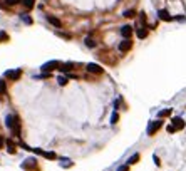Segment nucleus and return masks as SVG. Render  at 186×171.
I'll use <instances>...</instances> for the list:
<instances>
[{
	"label": "nucleus",
	"instance_id": "obj_26",
	"mask_svg": "<svg viewBox=\"0 0 186 171\" xmlns=\"http://www.w3.org/2000/svg\"><path fill=\"white\" fill-rule=\"evenodd\" d=\"M117 171H129V168H127V166H121V168H119Z\"/></svg>",
	"mask_w": 186,
	"mask_h": 171
},
{
	"label": "nucleus",
	"instance_id": "obj_2",
	"mask_svg": "<svg viewBox=\"0 0 186 171\" xmlns=\"http://www.w3.org/2000/svg\"><path fill=\"white\" fill-rule=\"evenodd\" d=\"M161 126H163V121H153V123L149 124V128H148V134L153 136Z\"/></svg>",
	"mask_w": 186,
	"mask_h": 171
},
{
	"label": "nucleus",
	"instance_id": "obj_1",
	"mask_svg": "<svg viewBox=\"0 0 186 171\" xmlns=\"http://www.w3.org/2000/svg\"><path fill=\"white\" fill-rule=\"evenodd\" d=\"M5 124H7V128H9L15 136H20V123H19L17 116H7Z\"/></svg>",
	"mask_w": 186,
	"mask_h": 171
},
{
	"label": "nucleus",
	"instance_id": "obj_13",
	"mask_svg": "<svg viewBox=\"0 0 186 171\" xmlns=\"http://www.w3.org/2000/svg\"><path fill=\"white\" fill-rule=\"evenodd\" d=\"M60 72H67V70H71L72 69V64H64V65H60Z\"/></svg>",
	"mask_w": 186,
	"mask_h": 171
},
{
	"label": "nucleus",
	"instance_id": "obj_21",
	"mask_svg": "<svg viewBox=\"0 0 186 171\" xmlns=\"http://www.w3.org/2000/svg\"><path fill=\"white\" fill-rule=\"evenodd\" d=\"M124 15H126V17H133V15H134V10H127V12H124Z\"/></svg>",
	"mask_w": 186,
	"mask_h": 171
},
{
	"label": "nucleus",
	"instance_id": "obj_8",
	"mask_svg": "<svg viewBox=\"0 0 186 171\" xmlns=\"http://www.w3.org/2000/svg\"><path fill=\"white\" fill-rule=\"evenodd\" d=\"M173 126H175L176 129H183L184 128V121L181 118H173Z\"/></svg>",
	"mask_w": 186,
	"mask_h": 171
},
{
	"label": "nucleus",
	"instance_id": "obj_23",
	"mask_svg": "<svg viewBox=\"0 0 186 171\" xmlns=\"http://www.w3.org/2000/svg\"><path fill=\"white\" fill-rule=\"evenodd\" d=\"M175 131H176L175 126H168V133H175Z\"/></svg>",
	"mask_w": 186,
	"mask_h": 171
},
{
	"label": "nucleus",
	"instance_id": "obj_14",
	"mask_svg": "<svg viewBox=\"0 0 186 171\" xmlns=\"http://www.w3.org/2000/svg\"><path fill=\"white\" fill-rule=\"evenodd\" d=\"M146 35H148V30H144V29H139V30H138V37H139V39H144Z\"/></svg>",
	"mask_w": 186,
	"mask_h": 171
},
{
	"label": "nucleus",
	"instance_id": "obj_7",
	"mask_svg": "<svg viewBox=\"0 0 186 171\" xmlns=\"http://www.w3.org/2000/svg\"><path fill=\"white\" fill-rule=\"evenodd\" d=\"M121 34H122L124 39H131V35H133V27H131V25H124L121 29Z\"/></svg>",
	"mask_w": 186,
	"mask_h": 171
},
{
	"label": "nucleus",
	"instance_id": "obj_24",
	"mask_svg": "<svg viewBox=\"0 0 186 171\" xmlns=\"http://www.w3.org/2000/svg\"><path fill=\"white\" fill-rule=\"evenodd\" d=\"M20 17H22L24 20H25V22H27V24H30V22H32V20H30V19H29V17H25V15H20Z\"/></svg>",
	"mask_w": 186,
	"mask_h": 171
},
{
	"label": "nucleus",
	"instance_id": "obj_11",
	"mask_svg": "<svg viewBox=\"0 0 186 171\" xmlns=\"http://www.w3.org/2000/svg\"><path fill=\"white\" fill-rule=\"evenodd\" d=\"M22 3L25 5V9H27V10H30V9H34L35 0H22Z\"/></svg>",
	"mask_w": 186,
	"mask_h": 171
},
{
	"label": "nucleus",
	"instance_id": "obj_3",
	"mask_svg": "<svg viewBox=\"0 0 186 171\" xmlns=\"http://www.w3.org/2000/svg\"><path fill=\"white\" fill-rule=\"evenodd\" d=\"M20 74H22V70L17 69V70H7V72H5V76L9 77V79H12V81H19Z\"/></svg>",
	"mask_w": 186,
	"mask_h": 171
},
{
	"label": "nucleus",
	"instance_id": "obj_9",
	"mask_svg": "<svg viewBox=\"0 0 186 171\" xmlns=\"http://www.w3.org/2000/svg\"><path fill=\"white\" fill-rule=\"evenodd\" d=\"M47 20H49V22L52 24L54 27H57V29H59V27H62L60 20H59V19H55V17H52V15H47Z\"/></svg>",
	"mask_w": 186,
	"mask_h": 171
},
{
	"label": "nucleus",
	"instance_id": "obj_25",
	"mask_svg": "<svg viewBox=\"0 0 186 171\" xmlns=\"http://www.w3.org/2000/svg\"><path fill=\"white\" fill-rule=\"evenodd\" d=\"M3 144H5V141H3V137H2V136H0V149H2V148H3Z\"/></svg>",
	"mask_w": 186,
	"mask_h": 171
},
{
	"label": "nucleus",
	"instance_id": "obj_19",
	"mask_svg": "<svg viewBox=\"0 0 186 171\" xmlns=\"http://www.w3.org/2000/svg\"><path fill=\"white\" fill-rule=\"evenodd\" d=\"M9 37H7V34L5 32H0V42H3V40H7Z\"/></svg>",
	"mask_w": 186,
	"mask_h": 171
},
{
	"label": "nucleus",
	"instance_id": "obj_6",
	"mask_svg": "<svg viewBox=\"0 0 186 171\" xmlns=\"http://www.w3.org/2000/svg\"><path fill=\"white\" fill-rule=\"evenodd\" d=\"M131 47H133V44H131V40H129V39L122 40V42L119 44V51H121V52H127Z\"/></svg>",
	"mask_w": 186,
	"mask_h": 171
},
{
	"label": "nucleus",
	"instance_id": "obj_12",
	"mask_svg": "<svg viewBox=\"0 0 186 171\" xmlns=\"http://www.w3.org/2000/svg\"><path fill=\"white\" fill-rule=\"evenodd\" d=\"M138 160H139V154H133L129 158V161H127V164H134V163H138Z\"/></svg>",
	"mask_w": 186,
	"mask_h": 171
},
{
	"label": "nucleus",
	"instance_id": "obj_22",
	"mask_svg": "<svg viewBox=\"0 0 186 171\" xmlns=\"http://www.w3.org/2000/svg\"><path fill=\"white\" fill-rule=\"evenodd\" d=\"M7 3L9 5H15V3H19V0H7Z\"/></svg>",
	"mask_w": 186,
	"mask_h": 171
},
{
	"label": "nucleus",
	"instance_id": "obj_5",
	"mask_svg": "<svg viewBox=\"0 0 186 171\" xmlns=\"http://www.w3.org/2000/svg\"><path fill=\"white\" fill-rule=\"evenodd\" d=\"M59 62L57 61H51V62H45V64L42 65V70H45V72H47V70H52V69H55V67H59Z\"/></svg>",
	"mask_w": 186,
	"mask_h": 171
},
{
	"label": "nucleus",
	"instance_id": "obj_4",
	"mask_svg": "<svg viewBox=\"0 0 186 171\" xmlns=\"http://www.w3.org/2000/svg\"><path fill=\"white\" fill-rule=\"evenodd\" d=\"M89 70V72H92V74H101L102 72V67L101 65H97V64H94V62H91V64H87V67H86Z\"/></svg>",
	"mask_w": 186,
	"mask_h": 171
},
{
	"label": "nucleus",
	"instance_id": "obj_27",
	"mask_svg": "<svg viewBox=\"0 0 186 171\" xmlns=\"http://www.w3.org/2000/svg\"><path fill=\"white\" fill-rule=\"evenodd\" d=\"M9 151H10V153H15V149H14V146H12L10 143H9Z\"/></svg>",
	"mask_w": 186,
	"mask_h": 171
},
{
	"label": "nucleus",
	"instance_id": "obj_16",
	"mask_svg": "<svg viewBox=\"0 0 186 171\" xmlns=\"http://www.w3.org/2000/svg\"><path fill=\"white\" fill-rule=\"evenodd\" d=\"M117 119H119V116H117V112H114V114H113V116H111V123H113V124H116V123H117Z\"/></svg>",
	"mask_w": 186,
	"mask_h": 171
},
{
	"label": "nucleus",
	"instance_id": "obj_15",
	"mask_svg": "<svg viewBox=\"0 0 186 171\" xmlns=\"http://www.w3.org/2000/svg\"><path fill=\"white\" fill-rule=\"evenodd\" d=\"M5 81H0V94H5Z\"/></svg>",
	"mask_w": 186,
	"mask_h": 171
},
{
	"label": "nucleus",
	"instance_id": "obj_17",
	"mask_svg": "<svg viewBox=\"0 0 186 171\" xmlns=\"http://www.w3.org/2000/svg\"><path fill=\"white\" fill-rule=\"evenodd\" d=\"M59 84H60V86H65V84H67V77L60 76V77H59Z\"/></svg>",
	"mask_w": 186,
	"mask_h": 171
},
{
	"label": "nucleus",
	"instance_id": "obj_20",
	"mask_svg": "<svg viewBox=\"0 0 186 171\" xmlns=\"http://www.w3.org/2000/svg\"><path fill=\"white\" fill-rule=\"evenodd\" d=\"M169 112H171V111H169V109H164V111H159V116H161V118H164V116H168V114H169Z\"/></svg>",
	"mask_w": 186,
	"mask_h": 171
},
{
	"label": "nucleus",
	"instance_id": "obj_18",
	"mask_svg": "<svg viewBox=\"0 0 186 171\" xmlns=\"http://www.w3.org/2000/svg\"><path fill=\"white\" fill-rule=\"evenodd\" d=\"M86 45H87V47H94L96 44H94L92 39H89V37H87V39H86Z\"/></svg>",
	"mask_w": 186,
	"mask_h": 171
},
{
	"label": "nucleus",
	"instance_id": "obj_10",
	"mask_svg": "<svg viewBox=\"0 0 186 171\" xmlns=\"http://www.w3.org/2000/svg\"><path fill=\"white\" fill-rule=\"evenodd\" d=\"M158 14H159V19L164 20V22H169V20H171V15H169L166 10H159Z\"/></svg>",
	"mask_w": 186,
	"mask_h": 171
}]
</instances>
